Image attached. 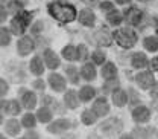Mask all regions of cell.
<instances>
[{
  "label": "cell",
  "instance_id": "6da1fadb",
  "mask_svg": "<svg viewBox=\"0 0 158 139\" xmlns=\"http://www.w3.org/2000/svg\"><path fill=\"white\" fill-rule=\"evenodd\" d=\"M49 12L56 20L62 21V23H69V21L75 20V17H76V11H75V8L72 5L59 3V2H55V3L49 5Z\"/></svg>",
  "mask_w": 158,
  "mask_h": 139
},
{
  "label": "cell",
  "instance_id": "7a4b0ae2",
  "mask_svg": "<svg viewBox=\"0 0 158 139\" xmlns=\"http://www.w3.org/2000/svg\"><path fill=\"white\" fill-rule=\"evenodd\" d=\"M114 38L120 46L123 47H131L135 44L137 41V34L132 31V29H128V28H123V29H117L114 32Z\"/></svg>",
  "mask_w": 158,
  "mask_h": 139
},
{
  "label": "cell",
  "instance_id": "3957f363",
  "mask_svg": "<svg viewBox=\"0 0 158 139\" xmlns=\"http://www.w3.org/2000/svg\"><path fill=\"white\" fill-rule=\"evenodd\" d=\"M29 20H31V14L26 12V11H19V14H15V17L11 21V31L14 34H23L29 25Z\"/></svg>",
  "mask_w": 158,
  "mask_h": 139
},
{
  "label": "cell",
  "instance_id": "277c9868",
  "mask_svg": "<svg viewBox=\"0 0 158 139\" xmlns=\"http://www.w3.org/2000/svg\"><path fill=\"white\" fill-rule=\"evenodd\" d=\"M99 130L103 135H106V136H114V135H117L118 132L122 130V122L117 118H110L100 125Z\"/></svg>",
  "mask_w": 158,
  "mask_h": 139
},
{
  "label": "cell",
  "instance_id": "5b68a950",
  "mask_svg": "<svg viewBox=\"0 0 158 139\" xmlns=\"http://www.w3.org/2000/svg\"><path fill=\"white\" fill-rule=\"evenodd\" d=\"M17 51H19L20 55H27L34 51V40L31 37H23L17 43Z\"/></svg>",
  "mask_w": 158,
  "mask_h": 139
},
{
  "label": "cell",
  "instance_id": "8992f818",
  "mask_svg": "<svg viewBox=\"0 0 158 139\" xmlns=\"http://www.w3.org/2000/svg\"><path fill=\"white\" fill-rule=\"evenodd\" d=\"M135 79H137V84L141 89H149V87H152L154 83H155V79H154L151 72H141V74L137 75Z\"/></svg>",
  "mask_w": 158,
  "mask_h": 139
},
{
  "label": "cell",
  "instance_id": "52a82bcc",
  "mask_svg": "<svg viewBox=\"0 0 158 139\" xmlns=\"http://www.w3.org/2000/svg\"><path fill=\"white\" fill-rule=\"evenodd\" d=\"M0 110H3L8 115H19L20 105L17 101H0Z\"/></svg>",
  "mask_w": 158,
  "mask_h": 139
},
{
  "label": "cell",
  "instance_id": "ba28073f",
  "mask_svg": "<svg viewBox=\"0 0 158 139\" xmlns=\"http://www.w3.org/2000/svg\"><path fill=\"white\" fill-rule=\"evenodd\" d=\"M49 84L55 92H62L65 89V79L58 74H50L49 75Z\"/></svg>",
  "mask_w": 158,
  "mask_h": 139
},
{
  "label": "cell",
  "instance_id": "9c48e42d",
  "mask_svg": "<svg viewBox=\"0 0 158 139\" xmlns=\"http://www.w3.org/2000/svg\"><path fill=\"white\" fill-rule=\"evenodd\" d=\"M125 17H126V21L129 23V25H132V26H135L140 23V20H141V12L138 11L137 8H129V9H126L125 11Z\"/></svg>",
  "mask_w": 158,
  "mask_h": 139
},
{
  "label": "cell",
  "instance_id": "30bf717a",
  "mask_svg": "<svg viewBox=\"0 0 158 139\" xmlns=\"http://www.w3.org/2000/svg\"><path fill=\"white\" fill-rule=\"evenodd\" d=\"M132 118H134L135 122H146L148 119L151 118V112H149V109L140 105V107H137V109L132 112Z\"/></svg>",
  "mask_w": 158,
  "mask_h": 139
},
{
  "label": "cell",
  "instance_id": "8fae6325",
  "mask_svg": "<svg viewBox=\"0 0 158 139\" xmlns=\"http://www.w3.org/2000/svg\"><path fill=\"white\" fill-rule=\"evenodd\" d=\"M69 127H70L69 121H65V119H56L53 124L49 125L47 130H49L50 133H62V132H65Z\"/></svg>",
  "mask_w": 158,
  "mask_h": 139
},
{
  "label": "cell",
  "instance_id": "7c38bea8",
  "mask_svg": "<svg viewBox=\"0 0 158 139\" xmlns=\"http://www.w3.org/2000/svg\"><path fill=\"white\" fill-rule=\"evenodd\" d=\"M44 61H46V64H47L49 69H56L59 66L58 55H56L53 51H50V49H47V51L44 52Z\"/></svg>",
  "mask_w": 158,
  "mask_h": 139
},
{
  "label": "cell",
  "instance_id": "4fadbf2b",
  "mask_svg": "<svg viewBox=\"0 0 158 139\" xmlns=\"http://www.w3.org/2000/svg\"><path fill=\"white\" fill-rule=\"evenodd\" d=\"M93 110L96 112V115H98V116H103V115H106V113L110 112V105H108L106 99L99 98L98 101L94 102V105H93Z\"/></svg>",
  "mask_w": 158,
  "mask_h": 139
},
{
  "label": "cell",
  "instance_id": "5bb4252c",
  "mask_svg": "<svg viewBox=\"0 0 158 139\" xmlns=\"http://www.w3.org/2000/svg\"><path fill=\"white\" fill-rule=\"evenodd\" d=\"M79 21L85 26H93L94 25V14L90 9H82L79 12Z\"/></svg>",
  "mask_w": 158,
  "mask_h": 139
},
{
  "label": "cell",
  "instance_id": "9a60e30c",
  "mask_svg": "<svg viewBox=\"0 0 158 139\" xmlns=\"http://www.w3.org/2000/svg\"><path fill=\"white\" fill-rule=\"evenodd\" d=\"M21 104H23V107H26V109H34V107H35V104H37V98H35V95H34V93H31V92H23Z\"/></svg>",
  "mask_w": 158,
  "mask_h": 139
},
{
  "label": "cell",
  "instance_id": "2e32d148",
  "mask_svg": "<svg viewBox=\"0 0 158 139\" xmlns=\"http://www.w3.org/2000/svg\"><path fill=\"white\" fill-rule=\"evenodd\" d=\"M64 101H65L67 107H70V109H76V107H78V95H76V92H73V90H67L65 95H64Z\"/></svg>",
  "mask_w": 158,
  "mask_h": 139
},
{
  "label": "cell",
  "instance_id": "e0dca14e",
  "mask_svg": "<svg viewBox=\"0 0 158 139\" xmlns=\"http://www.w3.org/2000/svg\"><path fill=\"white\" fill-rule=\"evenodd\" d=\"M116 75H117L116 66H114L113 63H106V64L103 66V69H102V77L106 79H111V78H116Z\"/></svg>",
  "mask_w": 158,
  "mask_h": 139
},
{
  "label": "cell",
  "instance_id": "ac0fdd59",
  "mask_svg": "<svg viewBox=\"0 0 158 139\" xmlns=\"http://www.w3.org/2000/svg\"><path fill=\"white\" fill-rule=\"evenodd\" d=\"M81 75L84 77L85 79H94L96 78V69L93 64H84L82 69H81Z\"/></svg>",
  "mask_w": 158,
  "mask_h": 139
},
{
  "label": "cell",
  "instance_id": "d6986e66",
  "mask_svg": "<svg viewBox=\"0 0 158 139\" xmlns=\"http://www.w3.org/2000/svg\"><path fill=\"white\" fill-rule=\"evenodd\" d=\"M113 101H114V104L118 105V107H122V105H125L126 104V101H128V96H126V93L123 92V90H114L113 92Z\"/></svg>",
  "mask_w": 158,
  "mask_h": 139
},
{
  "label": "cell",
  "instance_id": "ffe728a7",
  "mask_svg": "<svg viewBox=\"0 0 158 139\" xmlns=\"http://www.w3.org/2000/svg\"><path fill=\"white\" fill-rule=\"evenodd\" d=\"M94 95H96V90H94L91 86H84V87L79 90V98L82 99V101H90Z\"/></svg>",
  "mask_w": 158,
  "mask_h": 139
},
{
  "label": "cell",
  "instance_id": "44dd1931",
  "mask_svg": "<svg viewBox=\"0 0 158 139\" xmlns=\"http://www.w3.org/2000/svg\"><path fill=\"white\" fill-rule=\"evenodd\" d=\"M62 55H64V58L69 60V61H75V60L79 58L78 49H76L75 46H67V47H64V49H62Z\"/></svg>",
  "mask_w": 158,
  "mask_h": 139
},
{
  "label": "cell",
  "instance_id": "7402d4cb",
  "mask_svg": "<svg viewBox=\"0 0 158 139\" xmlns=\"http://www.w3.org/2000/svg\"><path fill=\"white\" fill-rule=\"evenodd\" d=\"M19 132H20L19 121L17 119H9L6 122V133L11 135V136H15V135H19Z\"/></svg>",
  "mask_w": 158,
  "mask_h": 139
},
{
  "label": "cell",
  "instance_id": "603a6c76",
  "mask_svg": "<svg viewBox=\"0 0 158 139\" xmlns=\"http://www.w3.org/2000/svg\"><path fill=\"white\" fill-rule=\"evenodd\" d=\"M43 61L40 57H34L32 61H31V72L35 74V75H41L43 74Z\"/></svg>",
  "mask_w": 158,
  "mask_h": 139
},
{
  "label": "cell",
  "instance_id": "cb8c5ba5",
  "mask_svg": "<svg viewBox=\"0 0 158 139\" xmlns=\"http://www.w3.org/2000/svg\"><path fill=\"white\" fill-rule=\"evenodd\" d=\"M148 64V58H146V55L144 54H135L134 57H132V66L134 67H137V69H143L144 66Z\"/></svg>",
  "mask_w": 158,
  "mask_h": 139
},
{
  "label": "cell",
  "instance_id": "d4e9b609",
  "mask_svg": "<svg viewBox=\"0 0 158 139\" xmlns=\"http://www.w3.org/2000/svg\"><path fill=\"white\" fill-rule=\"evenodd\" d=\"M96 40H98L99 44H103V46H110L111 44V37H110V34L105 29L99 31L98 34H96Z\"/></svg>",
  "mask_w": 158,
  "mask_h": 139
},
{
  "label": "cell",
  "instance_id": "484cf974",
  "mask_svg": "<svg viewBox=\"0 0 158 139\" xmlns=\"http://www.w3.org/2000/svg\"><path fill=\"white\" fill-rule=\"evenodd\" d=\"M65 72H67L69 79H70L73 84H78L79 74H78V70H76V67H75V66H67V67H65Z\"/></svg>",
  "mask_w": 158,
  "mask_h": 139
},
{
  "label": "cell",
  "instance_id": "4316f807",
  "mask_svg": "<svg viewBox=\"0 0 158 139\" xmlns=\"http://www.w3.org/2000/svg\"><path fill=\"white\" fill-rule=\"evenodd\" d=\"M37 118L41 121V122H49L50 118H52V112L47 109V107H41L37 113Z\"/></svg>",
  "mask_w": 158,
  "mask_h": 139
},
{
  "label": "cell",
  "instance_id": "83f0119b",
  "mask_svg": "<svg viewBox=\"0 0 158 139\" xmlns=\"http://www.w3.org/2000/svg\"><path fill=\"white\" fill-rule=\"evenodd\" d=\"M96 116H98V115H96L94 110H93V112H91V110H85V112L82 113V122L87 124V125H90V124H93V122L96 121Z\"/></svg>",
  "mask_w": 158,
  "mask_h": 139
},
{
  "label": "cell",
  "instance_id": "f1b7e54d",
  "mask_svg": "<svg viewBox=\"0 0 158 139\" xmlns=\"http://www.w3.org/2000/svg\"><path fill=\"white\" fill-rule=\"evenodd\" d=\"M144 47L148 51H151V52L158 51V38H155V37H148V38L144 40Z\"/></svg>",
  "mask_w": 158,
  "mask_h": 139
},
{
  "label": "cell",
  "instance_id": "f546056e",
  "mask_svg": "<svg viewBox=\"0 0 158 139\" xmlns=\"http://www.w3.org/2000/svg\"><path fill=\"white\" fill-rule=\"evenodd\" d=\"M9 41H11V32L6 28H0V44L6 46L9 44Z\"/></svg>",
  "mask_w": 158,
  "mask_h": 139
},
{
  "label": "cell",
  "instance_id": "4dcf8cb0",
  "mask_svg": "<svg viewBox=\"0 0 158 139\" xmlns=\"http://www.w3.org/2000/svg\"><path fill=\"white\" fill-rule=\"evenodd\" d=\"M106 20H108V23H110V25L117 26V25H120V21H122V16L118 14L117 11H111V12L108 14Z\"/></svg>",
  "mask_w": 158,
  "mask_h": 139
},
{
  "label": "cell",
  "instance_id": "1f68e13d",
  "mask_svg": "<svg viewBox=\"0 0 158 139\" xmlns=\"http://www.w3.org/2000/svg\"><path fill=\"white\" fill-rule=\"evenodd\" d=\"M21 122H23V125H24V127L31 128V127H34V125H35V122H37V121H35V116H34V115L26 113V115L23 116V121H21Z\"/></svg>",
  "mask_w": 158,
  "mask_h": 139
},
{
  "label": "cell",
  "instance_id": "d6a6232c",
  "mask_svg": "<svg viewBox=\"0 0 158 139\" xmlns=\"http://www.w3.org/2000/svg\"><path fill=\"white\" fill-rule=\"evenodd\" d=\"M117 86H118L117 81H113V78H111L108 83H106V84H105V86H103V90H105V92H111V90L114 92Z\"/></svg>",
  "mask_w": 158,
  "mask_h": 139
},
{
  "label": "cell",
  "instance_id": "836d02e7",
  "mask_svg": "<svg viewBox=\"0 0 158 139\" xmlns=\"http://www.w3.org/2000/svg\"><path fill=\"white\" fill-rule=\"evenodd\" d=\"M9 11L14 12V14H17V11H21V3H19V0L11 2V3H9Z\"/></svg>",
  "mask_w": 158,
  "mask_h": 139
},
{
  "label": "cell",
  "instance_id": "e575fe53",
  "mask_svg": "<svg viewBox=\"0 0 158 139\" xmlns=\"http://www.w3.org/2000/svg\"><path fill=\"white\" fill-rule=\"evenodd\" d=\"M93 60H94V63H96V64H102V63H103V60H105V55H103L102 52L96 51V52H93Z\"/></svg>",
  "mask_w": 158,
  "mask_h": 139
},
{
  "label": "cell",
  "instance_id": "d590c367",
  "mask_svg": "<svg viewBox=\"0 0 158 139\" xmlns=\"http://www.w3.org/2000/svg\"><path fill=\"white\" fill-rule=\"evenodd\" d=\"M6 92H8V84H6V81H5V79H0V98H2V96H5V95H6Z\"/></svg>",
  "mask_w": 158,
  "mask_h": 139
},
{
  "label": "cell",
  "instance_id": "8d00e7d4",
  "mask_svg": "<svg viewBox=\"0 0 158 139\" xmlns=\"http://www.w3.org/2000/svg\"><path fill=\"white\" fill-rule=\"evenodd\" d=\"M100 9H102V11H106V12H111V11H113V3L105 2V3L100 5Z\"/></svg>",
  "mask_w": 158,
  "mask_h": 139
},
{
  "label": "cell",
  "instance_id": "74e56055",
  "mask_svg": "<svg viewBox=\"0 0 158 139\" xmlns=\"http://www.w3.org/2000/svg\"><path fill=\"white\" fill-rule=\"evenodd\" d=\"M78 55H79V58L81 60L85 58V55H87V54H85V47H84V46H79L78 47Z\"/></svg>",
  "mask_w": 158,
  "mask_h": 139
},
{
  "label": "cell",
  "instance_id": "f35d334b",
  "mask_svg": "<svg viewBox=\"0 0 158 139\" xmlns=\"http://www.w3.org/2000/svg\"><path fill=\"white\" fill-rule=\"evenodd\" d=\"M5 20H6V9L0 5V23H2V21H5Z\"/></svg>",
  "mask_w": 158,
  "mask_h": 139
},
{
  "label": "cell",
  "instance_id": "ab89813d",
  "mask_svg": "<svg viewBox=\"0 0 158 139\" xmlns=\"http://www.w3.org/2000/svg\"><path fill=\"white\" fill-rule=\"evenodd\" d=\"M149 66H151V69L152 70H158V58H154L151 63H149Z\"/></svg>",
  "mask_w": 158,
  "mask_h": 139
},
{
  "label": "cell",
  "instance_id": "60d3db41",
  "mask_svg": "<svg viewBox=\"0 0 158 139\" xmlns=\"http://www.w3.org/2000/svg\"><path fill=\"white\" fill-rule=\"evenodd\" d=\"M41 28H43V25H41V23H37V25H35V26L32 28V32H34V34H38Z\"/></svg>",
  "mask_w": 158,
  "mask_h": 139
},
{
  "label": "cell",
  "instance_id": "b9f144b4",
  "mask_svg": "<svg viewBox=\"0 0 158 139\" xmlns=\"http://www.w3.org/2000/svg\"><path fill=\"white\" fill-rule=\"evenodd\" d=\"M34 86H35L37 89H44V83H43L41 79H37V81L34 83Z\"/></svg>",
  "mask_w": 158,
  "mask_h": 139
},
{
  "label": "cell",
  "instance_id": "7bdbcfd3",
  "mask_svg": "<svg viewBox=\"0 0 158 139\" xmlns=\"http://www.w3.org/2000/svg\"><path fill=\"white\" fill-rule=\"evenodd\" d=\"M24 138H38V135L37 133H26Z\"/></svg>",
  "mask_w": 158,
  "mask_h": 139
},
{
  "label": "cell",
  "instance_id": "ee69618b",
  "mask_svg": "<svg viewBox=\"0 0 158 139\" xmlns=\"http://www.w3.org/2000/svg\"><path fill=\"white\" fill-rule=\"evenodd\" d=\"M116 2H117L118 5H125V3H129L131 0H116Z\"/></svg>",
  "mask_w": 158,
  "mask_h": 139
},
{
  "label": "cell",
  "instance_id": "f6af8a7d",
  "mask_svg": "<svg viewBox=\"0 0 158 139\" xmlns=\"http://www.w3.org/2000/svg\"><path fill=\"white\" fill-rule=\"evenodd\" d=\"M85 2H88V3H93V0H85Z\"/></svg>",
  "mask_w": 158,
  "mask_h": 139
},
{
  "label": "cell",
  "instance_id": "bcb514c9",
  "mask_svg": "<svg viewBox=\"0 0 158 139\" xmlns=\"http://www.w3.org/2000/svg\"><path fill=\"white\" fill-rule=\"evenodd\" d=\"M2 121H3V119H2V113H0V124H2Z\"/></svg>",
  "mask_w": 158,
  "mask_h": 139
},
{
  "label": "cell",
  "instance_id": "7dc6e473",
  "mask_svg": "<svg viewBox=\"0 0 158 139\" xmlns=\"http://www.w3.org/2000/svg\"><path fill=\"white\" fill-rule=\"evenodd\" d=\"M140 2H149V0H140Z\"/></svg>",
  "mask_w": 158,
  "mask_h": 139
},
{
  "label": "cell",
  "instance_id": "c3c4849f",
  "mask_svg": "<svg viewBox=\"0 0 158 139\" xmlns=\"http://www.w3.org/2000/svg\"><path fill=\"white\" fill-rule=\"evenodd\" d=\"M155 95H158V90H157V93H155Z\"/></svg>",
  "mask_w": 158,
  "mask_h": 139
},
{
  "label": "cell",
  "instance_id": "681fc988",
  "mask_svg": "<svg viewBox=\"0 0 158 139\" xmlns=\"http://www.w3.org/2000/svg\"><path fill=\"white\" fill-rule=\"evenodd\" d=\"M0 136H2V135H0Z\"/></svg>",
  "mask_w": 158,
  "mask_h": 139
}]
</instances>
